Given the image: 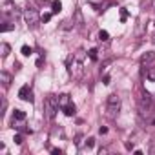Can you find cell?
<instances>
[{"mask_svg":"<svg viewBox=\"0 0 155 155\" xmlns=\"http://www.w3.org/2000/svg\"><path fill=\"white\" fill-rule=\"evenodd\" d=\"M119 111H120V97H119L117 93H113V95L108 97V102H106V113H108L110 119H115V117L119 115Z\"/></svg>","mask_w":155,"mask_h":155,"instance_id":"obj_1","label":"cell"},{"mask_svg":"<svg viewBox=\"0 0 155 155\" xmlns=\"http://www.w3.org/2000/svg\"><path fill=\"white\" fill-rule=\"evenodd\" d=\"M58 99L57 97H48L46 101H44V115H46V119H49V120H53L55 119V115H57V111H58Z\"/></svg>","mask_w":155,"mask_h":155,"instance_id":"obj_2","label":"cell"},{"mask_svg":"<svg viewBox=\"0 0 155 155\" xmlns=\"http://www.w3.org/2000/svg\"><path fill=\"white\" fill-rule=\"evenodd\" d=\"M24 18H26L28 28H31V29L38 28V24L42 22V17H40V15L37 13V9H33V8H26V9H24Z\"/></svg>","mask_w":155,"mask_h":155,"instance_id":"obj_3","label":"cell"},{"mask_svg":"<svg viewBox=\"0 0 155 155\" xmlns=\"http://www.w3.org/2000/svg\"><path fill=\"white\" fill-rule=\"evenodd\" d=\"M18 97L26 102H33V93H31V86L29 84H24L20 90H18Z\"/></svg>","mask_w":155,"mask_h":155,"instance_id":"obj_4","label":"cell"},{"mask_svg":"<svg viewBox=\"0 0 155 155\" xmlns=\"http://www.w3.org/2000/svg\"><path fill=\"white\" fill-rule=\"evenodd\" d=\"M155 60V51H146V53H142V57H140V64L142 66H146V64H150V62H153Z\"/></svg>","mask_w":155,"mask_h":155,"instance_id":"obj_5","label":"cell"},{"mask_svg":"<svg viewBox=\"0 0 155 155\" xmlns=\"http://www.w3.org/2000/svg\"><path fill=\"white\" fill-rule=\"evenodd\" d=\"M73 24H77V26H82V24H84V17H82V11H81V9H75Z\"/></svg>","mask_w":155,"mask_h":155,"instance_id":"obj_6","label":"cell"},{"mask_svg":"<svg viewBox=\"0 0 155 155\" xmlns=\"http://www.w3.org/2000/svg\"><path fill=\"white\" fill-rule=\"evenodd\" d=\"M0 81H2V84L8 88V86L11 84V81H13V79H11V75H9L8 71H2V73H0Z\"/></svg>","mask_w":155,"mask_h":155,"instance_id":"obj_7","label":"cell"},{"mask_svg":"<svg viewBox=\"0 0 155 155\" xmlns=\"http://www.w3.org/2000/svg\"><path fill=\"white\" fill-rule=\"evenodd\" d=\"M62 110H64V113H66L68 117H73V115H75V111H77V106H75L73 102H69V104H68V106H64Z\"/></svg>","mask_w":155,"mask_h":155,"instance_id":"obj_8","label":"cell"},{"mask_svg":"<svg viewBox=\"0 0 155 155\" xmlns=\"http://www.w3.org/2000/svg\"><path fill=\"white\" fill-rule=\"evenodd\" d=\"M62 11V2L60 0H53L51 2V13H60Z\"/></svg>","mask_w":155,"mask_h":155,"instance_id":"obj_9","label":"cell"},{"mask_svg":"<svg viewBox=\"0 0 155 155\" xmlns=\"http://www.w3.org/2000/svg\"><path fill=\"white\" fill-rule=\"evenodd\" d=\"M68 104H69V95H68V93L60 95V97H58V106L64 108V106H68Z\"/></svg>","mask_w":155,"mask_h":155,"instance_id":"obj_10","label":"cell"},{"mask_svg":"<svg viewBox=\"0 0 155 155\" xmlns=\"http://www.w3.org/2000/svg\"><path fill=\"white\" fill-rule=\"evenodd\" d=\"M150 104H151V97H150L148 93H144V95L140 97V106H146V108H148Z\"/></svg>","mask_w":155,"mask_h":155,"instance_id":"obj_11","label":"cell"},{"mask_svg":"<svg viewBox=\"0 0 155 155\" xmlns=\"http://www.w3.org/2000/svg\"><path fill=\"white\" fill-rule=\"evenodd\" d=\"M99 40H101V42H108V40H110V33L104 31V29H101V31H99Z\"/></svg>","mask_w":155,"mask_h":155,"instance_id":"obj_12","label":"cell"},{"mask_svg":"<svg viewBox=\"0 0 155 155\" xmlns=\"http://www.w3.org/2000/svg\"><path fill=\"white\" fill-rule=\"evenodd\" d=\"M73 57H75V60L82 62V60H84V57H86V51H84V49H79V51H77V53H75Z\"/></svg>","mask_w":155,"mask_h":155,"instance_id":"obj_13","label":"cell"},{"mask_svg":"<svg viewBox=\"0 0 155 155\" xmlns=\"http://www.w3.org/2000/svg\"><path fill=\"white\" fill-rule=\"evenodd\" d=\"M0 51H2V57H8L9 55V51H11V48H9V44H2V46H0Z\"/></svg>","mask_w":155,"mask_h":155,"instance_id":"obj_14","label":"cell"},{"mask_svg":"<svg viewBox=\"0 0 155 155\" xmlns=\"http://www.w3.org/2000/svg\"><path fill=\"white\" fill-rule=\"evenodd\" d=\"M13 115H15V119H17V120H24V119H26V113H24L22 110H15V113H13Z\"/></svg>","mask_w":155,"mask_h":155,"instance_id":"obj_15","label":"cell"},{"mask_svg":"<svg viewBox=\"0 0 155 155\" xmlns=\"http://www.w3.org/2000/svg\"><path fill=\"white\" fill-rule=\"evenodd\" d=\"M11 29H15V24H11V22H6V24L2 26V33H8V31H11Z\"/></svg>","mask_w":155,"mask_h":155,"instance_id":"obj_16","label":"cell"},{"mask_svg":"<svg viewBox=\"0 0 155 155\" xmlns=\"http://www.w3.org/2000/svg\"><path fill=\"white\" fill-rule=\"evenodd\" d=\"M126 20H128V9L120 8V22H126Z\"/></svg>","mask_w":155,"mask_h":155,"instance_id":"obj_17","label":"cell"},{"mask_svg":"<svg viewBox=\"0 0 155 155\" xmlns=\"http://www.w3.org/2000/svg\"><path fill=\"white\" fill-rule=\"evenodd\" d=\"M20 51H22V55H24V57H29V55L33 53V49H31L29 46H22V49H20Z\"/></svg>","mask_w":155,"mask_h":155,"instance_id":"obj_18","label":"cell"},{"mask_svg":"<svg viewBox=\"0 0 155 155\" xmlns=\"http://www.w3.org/2000/svg\"><path fill=\"white\" fill-rule=\"evenodd\" d=\"M97 53H99V51H97L95 48H91V49L88 51V55H90V58H91V60H97V58H99V55H97Z\"/></svg>","mask_w":155,"mask_h":155,"instance_id":"obj_19","label":"cell"},{"mask_svg":"<svg viewBox=\"0 0 155 155\" xmlns=\"http://www.w3.org/2000/svg\"><path fill=\"white\" fill-rule=\"evenodd\" d=\"M146 77H148L151 82H155V68H153V69H150V71L146 73Z\"/></svg>","mask_w":155,"mask_h":155,"instance_id":"obj_20","label":"cell"},{"mask_svg":"<svg viewBox=\"0 0 155 155\" xmlns=\"http://www.w3.org/2000/svg\"><path fill=\"white\" fill-rule=\"evenodd\" d=\"M13 140H15V144H22V142H24V139H22V135H18V133H17V135L13 137Z\"/></svg>","mask_w":155,"mask_h":155,"instance_id":"obj_21","label":"cell"},{"mask_svg":"<svg viewBox=\"0 0 155 155\" xmlns=\"http://www.w3.org/2000/svg\"><path fill=\"white\" fill-rule=\"evenodd\" d=\"M93 144H95V139H93V137H90V139L86 140V148H93Z\"/></svg>","mask_w":155,"mask_h":155,"instance_id":"obj_22","label":"cell"},{"mask_svg":"<svg viewBox=\"0 0 155 155\" xmlns=\"http://www.w3.org/2000/svg\"><path fill=\"white\" fill-rule=\"evenodd\" d=\"M51 20V13H44L42 15V22H49Z\"/></svg>","mask_w":155,"mask_h":155,"instance_id":"obj_23","label":"cell"},{"mask_svg":"<svg viewBox=\"0 0 155 155\" xmlns=\"http://www.w3.org/2000/svg\"><path fill=\"white\" fill-rule=\"evenodd\" d=\"M69 28H71V22L69 20H64L62 22V29H69Z\"/></svg>","mask_w":155,"mask_h":155,"instance_id":"obj_24","label":"cell"},{"mask_svg":"<svg viewBox=\"0 0 155 155\" xmlns=\"http://www.w3.org/2000/svg\"><path fill=\"white\" fill-rule=\"evenodd\" d=\"M99 133H101V135H106V133H108V128H106V126H101Z\"/></svg>","mask_w":155,"mask_h":155,"instance_id":"obj_25","label":"cell"},{"mask_svg":"<svg viewBox=\"0 0 155 155\" xmlns=\"http://www.w3.org/2000/svg\"><path fill=\"white\" fill-rule=\"evenodd\" d=\"M51 153H53V155H60V153H62V150H58V148H53V150H51Z\"/></svg>","mask_w":155,"mask_h":155,"instance_id":"obj_26","label":"cell"},{"mask_svg":"<svg viewBox=\"0 0 155 155\" xmlns=\"http://www.w3.org/2000/svg\"><path fill=\"white\" fill-rule=\"evenodd\" d=\"M42 62H44V57H40V58H38V60H37V66H38V68H40V66H42Z\"/></svg>","mask_w":155,"mask_h":155,"instance_id":"obj_27","label":"cell"},{"mask_svg":"<svg viewBox=\"0 0 155 155\" xmlns=\"http://www.w3.org/2000/svg\"><path fill=\"white\" fill-rule=\"evenodd\" d=\"M126 148L128 150H133V142H126Z\"/></svg>","mask_w":155,"mask_h":155,"instance_id":"obj_28","label":"cell"},{"mask_svg":"<svg viewBox=\"0 0 155 155\" xmlns=\"http://www.w3.org/2000/svg\"><path fill=\"white\" fill-rule=\"evenodd\" d=\"M101 155H104V153H108V148H101V151H99Z\"/></svg>","mask_w":155,"mask_h":155,"instance_id":"obj_29","label":"cell"},{"mask_svg":"<svg viewBox=\"0 0 155 155\" xmlns=\"http://www.w3.org/2000/svg\"><path fill=\"white\" fill-rule=\"evenodd\" d=\"M151 126H155V117H153V119H151Z\"/></svg>","mask_w":155,"mask_h":155,"instance_id":"obj_30","label":"cell"},{"mask_svg":"<svg viewBox=\"0 0 155 155\" xmlns=\"http://www.w3.org/2000/svg\"><path fill=\"white\" fill-rule=\"evenodd\" d=\"M151 6H153V8H155V0H151Z\"/></svg>","mask_w":155,"mask_h":155,"instance_id":"obj_31","label":"cell"},{"mask_svg":"<svg viewBox=\"0 0 155 155\" xmlns=\"http://www.w3.org/2000/svg\"><path fill=\"white\" fill-rule=\"evenodd\" d=\"M151 40H153V42H155V35H153V37H151Z\"/></svg>","mask_w":155,"mask_h":155,"instance_id":"obj_32","label":"cell"},{"mask_svg":"<svg viewBox=\"0 0 155 155\" xmlns=\"http://www.w3.org/2000/svg\"><path fill=\"white\" fill-rule=\"evenodd\" d=\"M153 24H155V22H153Z\"/></svg>","mask_w":155,"mask_h":155,"instance_id":"obj_33","label":"cell"}]
</instances>
